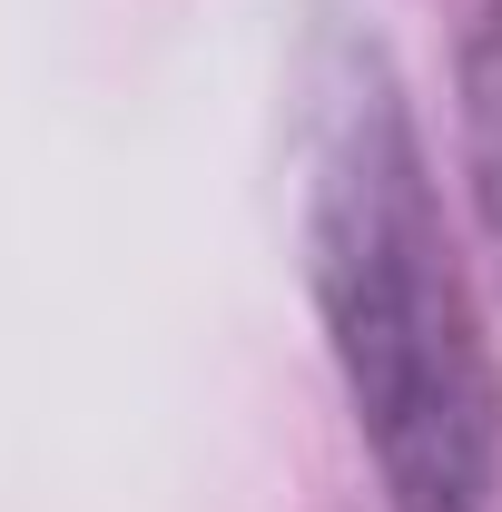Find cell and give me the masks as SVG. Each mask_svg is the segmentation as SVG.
<instances>
[{"instance_id":"6da1fadb","label":"cell","mask_w":502,"mask_h":512,"mask_svg":"<svg viewBox=\"0 0 502 512\" xmlns=\"http://www.w3.org/2000/svg\"><path fill=\"white\" fill-rule=\"evenodd\" d=\"M315 306L375 444L394 512H502V384L463 266L443 247V207L424 178L414 119L375 50H355L325 89L315 128Z\"/></svg>"},{"instance_id":"7a4b0ae2","label":"cell","mask_w":502,"mask_h":512,"mask_svg":"<svg viewBox=\"0 0 502 512\" xmlns=\"http://www.w3.org/2000/svg\"><path fill=\"white\" fill-rule=\"evenodd\" d=\"M463 138H473V197H483V237L502 256V0L473 20V60H463Z\"/></svg>"}]
</instances>
